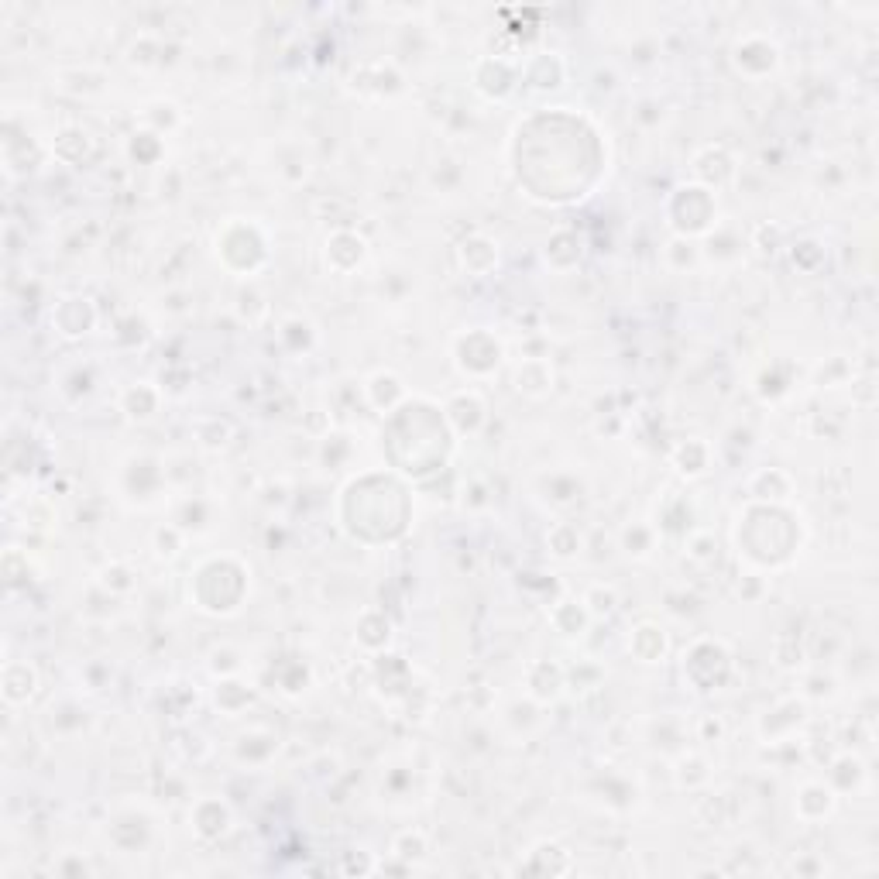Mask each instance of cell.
Returning a JSON list of instances; mask_svg holds the SVG:
<instances>
[{
    "label": "cell",
    "mask_w": 879,
    "mask_h": 879,
    "mask_svg": "<svg viewBox=\"0 0 879 879\" xmlns=\"http://www.w3.org/2000/svg\"><path fill=\"white\" fill-rule=\"evenodd\" d=\"M804 715H807L804 701L787 698V701L776 704L773 711H766V718H763V725H759V732H763V739H766V742H770V735H773V728H776V725H790V732H797V728L804 725Z\"/></svg>",
    "instance_id": "603a6c76"
},
{
    "label": "cell",
    "mask_w": 879,
    "mask_h": 879,
    "mask_svg": "<svg viewBox=\"0 0 879 879\" xmlns=\"http://www.w3.org/2000/svg\"><path fill=\"white\" fill-rule=\"evenodd\" d=\"M354 629H358L354 632L358 643L368 649V653H382V649L388 646V639H392V622H388L385 612H378V608H364Z\"/></svg>",
    "instance_id": "ac0fdd59"
},
{
    "label": "cell",
    "mask_w": 879,
    "mask_h": 879,
    "mask_svg": "<svg viewBox=\"0 0 879 879\" xmlns=\"http://www.w3.org/2000/svg\"><path fill=\"white\" fill-rule=\"evenodd\" d=\"M457 265H461V272L474 275V279H481V275L495 272V265H498V244L492 241V237H485V234L464 237V241L457 244Z\"/></svg>",
    "instance_id": "5b68a950"
},
{
    "label": "cell",
    "mask_w": 879,
    "mask_h": 879,
    "mask_svg": "<svg viewBox=\"0 0 879 879\" xmlns=\"http://www.w3.org/2000/svg\"><path fill=\"white\" fill-rule=\"evenodd\" d=\"M622 546L629 557H649L656 546V526H643V522H632L622 533Z\"/></svg>",
    "instance_id": "f546056e"
},
{
    "label": "cell",
    "mask_w": 879,
    "mask_h": 879,
    "mask_svg": "<svg viewBox=\"0 0 879 879\" xmlns=\"http://www.w3.org/2000/svg\"><path fill=\"white\" fill-rule=\"evenodd\" d=\"M248 701H251V687H244L241 680H234V677L220 680V687H217V708L220 711L237 715L241 708H248Z\"/></svg>",
    "instance_id": "83f0119b"
},
{
    "label": "cell",
    "mask_w": 879,
    "mask_h": 879,
    "mask_svg": "<svg viewBox=\"0 0 879 879\" xmlns=\"http://www.w3.org/2000/svg\"><path fill=\"white\" fill-rule=\"evenodd\" d=\"M708 780H711L708 763H704L701 756H694V752H684V756H680V763H677V783H680V787L698 790Z\"/></svg>",
    "instance_id": "f1b7e54d"
},
{
    "label": "cell",
    "mask_w": 879,
    "mask_h": 879,
    "mask_svg": "<svg viewBox=\"0 0 879 879\" xmlns=\"http://www.w3.org/2000/svg\"><path fill=\"white\" fill-rule=\"evenodd\" d=\"M481 69H488V76L474 73V86H478L481 93H488V97H505V93L512 90V69L505 66L502 59H481L478 62Z\"/></svg>",
    "instance_id": "7402d4cb"
},
{
    "label": "cell",
    "mask_w": 879,
    "mask_h": 879,
    "mask_svg": "<svg viewBox=\"0 0 879 879\" xmlns=\"http://www.w3.org/2000/svg\"><path fill=\"white\" fill-rule=\"evenodd\" d=\"M698 258H701V251H698V244L691 241V237H673V241L667 244V261H670V268L673 272H684V268H694L698 265Z\"/></svg>",
    "instance_id": "1f68e13d"
},
{
    "label": "cell",
    "mask_w": 879,
    "mask_h": 879,
    "mask_svg": "<svg viewBox=\"0 0 879 879\" xmlns=\"http://www.w3.org/2000/svg\"><path fill=\"white\" fill-rule=\"evenodd\" d=\"M687 557L698 564H715L718 560V540L711 533H691L687 536Z\"/></svg>",
    "instance_id": "d6a6232c"
},
{
    "label": "cell",
    "mask_w": 879,
    "mask_h": 879,
    "mask_svg": "<svg viewBox=\"0 0 879 879\" xmlns=\"http://www.w3.org/2000/svg\"><path fill=\"white\" fill-rule=\"evenodd\" d=\"M546 546H550L553 557L570 560V557H577V553L584 550V536H581V529H577L574 522H557V526L546 529Z\"/></svg>",
    "instance_id": "44dd1931"
},
{
    "label": "cell",
    "mask_w": 879,
    "mask_h": 879,
    "mask_svg": "<svg viewBox=\"0 0 879 879\" xmlns=\"http://www.w3.org/2000/svg\"><path fill=\"white\" fill-rule=\"evenodd\" d=\"M838 804V790H831V783H804L801 794H797V818L801 821H825Z\"/></svg>",
    "instance_id": "7c38bea8"
},
{
    "label": "cell",
    "mask_w": 879,
    "mask_h": 879,
    "mask_svg": "<svg viewBox=\"0 0 879 879\" xmlns=\"http://www.w3.org/2000/svg\"><path fill=\"white\" fill-rule=\"evenodd\" d=\"M749 492L759 498V502H783L790 495V474L780 471V467H770V471H759L752 478Z\"/></svg>",
    "instance_id": "cb8c5ba5"
},
{
    "label": "cell",
    "mask_w": 879,
    "mask_h": 879,
    "mask_svg": "<svg viewBox=\"0 0 879 879\" xmlns=\"http://www.w3.org/2000/svg\"><path fill=\"white\" fill-rule=\"evenodd\" d=\"M516 388L522 395H529V399H543V395L553 392V382H557V375H553V364L550 358H522L516 364Z\"/></svg>",
    "instance_id": "8fae6325"
},
{
    "label": "cell",
    "mask_w": 879,
    "mask_h": 879,
    "mask_svg": "<svg viewBox=\"0 0 879 879\" xmlns=\"http://www.w3.org/2000/svg\"><path fill=\"white\" fill-rule=\"evenodd\" d=\"M725 735V722L718 715H701L698 718V739L701 742H718Z\"/></svg>",
    "instance_id": "836d02e7"
},
{
    "label": "cell",
    "mask_w": 879,
    "mask_h": 879,
    "mask_svg": "<svg viewBox=\"0 0 879 879\" xmlns=\"http://www.w3.org/2000/svg\"><path fill=\"white\" fill-rule=\"evenodd\" d=\"M526 83L536 86V90H557V86H564V62H560V55L553 52L536 55L526 66Z\"/></svg>",
    "instance_id": "ffe728a7"
},
{
    "label": "cell",
    "mask_w": 879,
    "mask_h": 879,
    "mask_svg": "<svg viewBox=\"0 0 879 879\" xmlns=\"http://www.w3.org/2000/svg\"><path fill=\"white\" fill-rule=\"evenodd\" d=\"M162 406V392L152 382H134L121 395V413L128 419H152Z\"/></svg>",
    "instance_id": "e0dca14e"
},
{
    "label": "cell",
    "mask_w": 879,
    "mask_h": 879,
    "mask_svg": "<svg viewBox=\"0 0 879 879\" xmlns=\"http://www.w3.org/2000/svg\"><path fill=\"white\" fill-rule=\"evenodd\" d=\"M629 653L636 656L639 663H663L670 653V636L663 625L656 622H639L629 636Z\"/></svg>",
    "instance_id": "ba28073f"
},
{
    "label": "cell",
    "mask_w": 879,
    "mask_h": 879,
    "mask_svg": "<svg viewBox=\"0 0 879 879\" xmlns=\"http://www.w3.org/2000/svg\"><path fill=\"white\" fill-rule=\"evenodd\" d=\"M443 413H447V423L454 426V433H461V437L467 433V437H471V433H478L481 426H485L488 406H485V399H481V392L464 388V392H457L454 399L447 402Z\"/></svg>",
    "instance_id": "277c9868"
},
{
    "label": "cell",
    "mask_w": 879,
    "mask_h": 879,
    "mask_svg": "<svg viewBox=\"0 0 879 879\" xmlns=\"http://www.w3.org/2000/svg\"><path fill=\"white\" fill-rule=\"evenodd\" d=\"M581 601L591 619H608V615L615 612V605H619V591H615L612 584H591Z\"/></svg>",
    "instance_id": "484cf974"
},
{
    "label": "cell",
    "mask_w": 879,
    "mask_h": 879,
    "mask_svg": "<svg viewBox=\"0 0 879 879\" xmlns=\"http://www.w3.org/2000/svg\"><path fill=\"white\" fill-rule=\"evenodd\" d=\"M732 62L735 69H739L742 76H766L776 69V62H780V49H776V42H770L766 35H742L739 42H735L732 49Z\"/></svg>",
    "instance_id": "3957f363"
},
{
    "label": "cell",
    "mask_w": 879,
    "mask_h": 879,
    "mask_svg": "<svg viewBox=\"0 0 879 879\" xmlns=\"http://www.w3.org/2000/svg\"><path fill=\"white\" fill-rule=\"evenodd\" d=\"M454 358L471 378H488L495 375L498 361H502V344L488 330H467L464 337H457Z\"/></svg>",
    "instance_id": "7a4b0ae2"
},
{
    "label": "cell",
    "mask_w": 879,
    "mask_h": 879,
    "mask_svg": "<svg viewBox=\"0 0 879 879\" xmlns=\"http://www.w3.org/2000/svg\"><path fill=\"white\" fill-rule=\"evenodd\" d=\"M38 694V673L31 663L25 660H11L4 667V701L11 704V708H18V704H28L31 698Z\"/></svg>",
    "instance_id": "4fadbf2b"
},
{
    "label": "cell",
    "mask_w": 879,
    "mask_h": 879,
    "mask_svg": "<svg viewBox=\"0 0 879 879\" xmlns=\"http://www.w3.org/2000/svg\"><path fill=\"white\" fill-rule=\"evenodd\" d=\"M364 237L354 234V231H334L327 241V265L330 268H340V258H347V272H354V268L361 265L364 258Z\"/></svg>",
    "instance_id": "d6986e66"
},
{
    "label": "cell",
    "mask_w": 879,
    "mask_h": 879,
    "mask_svg": "<svg viewBox=\"0 0 879 879\" xmlns=\"http://www.w3.org/2000/svg\"><path fill=\"white\" fill-rule=\"evenodd\" d=\"M550 622H553V629H557L560 636L581 639L584 629L591 625V615H588V608H584L581 598H560L557 605L550 608Z\"/></svg>",
    "instance_id": "5bb4252c"
},
{
    "label": "cell",
    "mask_w": 879,
    "mask_h": 879,
    "mask_svg": "<svg viewBox=\"0 0 879 879\" xmlns=\"http://www.w3.org/2000/svg\"><path fill=\"white\" fill-rule=\"evenodd\" d=\"M189 821H193V831L203 842H213L231 825V811H227V804L220 797H200L193 804V811H189Z\"/></svg>",
    "instance_id": "9c48e42d"
},
{
    "label": "cell",
    "mask_w": 879,
    "mask_h": 879,
    "mask_svg": "<svg viewBox=\"0 0 879 879\" xmlns=\"http://www.w3.org/2000/svg\"><path fill=\"white\" fill-rule=\"evenodd\" d=\"M406 385H402V378L395 375V371H375V375L364 382V399H368L371 409H378V413H392L399 402H406Z\"/></svg>",
    "instance_id": "30bf717a"
},
{
    "label": "cell",
    "mask_w": 879,
    "mask_h": 879,
    "mask_svg": "<svg viewBox=\"0 0 879 879\" xmlns=\"http://www.w3.org/2000/svg\"><path fill=\"white\" fill-rule=\"evenodd\" d=\"M670 461L680 474H687V478H701V474H708V467H711V447L701 437L680 440L677 450L670 454Z\"/></svg>",
    "instance_id": "9a60e30c"
},
{
    "label": "cell",
    "mask_w": 879,
    "mask_h": 879,
    "mask_svg": "<svg viewBox=\"0 0 879 879\" xmlns=\"http://www.w3.org/2000/svg\"><path fill=\"white\" fill-rule=\"evenodd\" d=\"M93 323H97V310H93V303H90V299H83V296L62 299V303L52 310V327L59 330L62 337L90 334Z\"/></svg>",
    "instance_id": "8992f818"
},
{
    "label": "cell",
    "mask_w": 879,
    "mask_h": 879,
    "mask_svg": "<svg viewBox=\"0 0 879 879\" xmlns=\"http://www.w3.org/2000/svg\"><path fill=\"white\" fill-rule=\"evenodd\" d=\"M732 158H728V152L722 145H708L704 152L694 155V172H698V179H704L701 186L711 189V186H722V182L732 176Z\"/></svg>",
    "instance_id": "2e32d148"
},
{
    "label": "cell",
    "mask_w": 879,
    "mask_h": 879,
    "mask_svg": "<svg viewBox=\"0 0 879 879\" xmlns=\"http://www.w3.org/2000/svg\"><path fill=\"white\" fill-rule=\"evenodd\" d=\"M560 691H564V667H557V663L550 660H533L526 667V694L529 701L536 704H550L560 698Z\"/></svg>",
    "instance_id": "52a82bcc"
},
{
    "label": "cell",
    "mask_w": 879,
    "mask_h": 879,
    "mask_svg": "<svg viewBox=\"0 0 879 879\" xmlns=\"http://www.w3.org/2000/svg\"><path fill=\"white\" fill-rule=\"evenodd\" d=\"M430 852V842L419 828H406L392 838V855L395 859H406V862H419L423 855Z\"/></svg>",
    "instance_id": "4316f807"
},
{
    "label": "cell",
    "mask_w": 879,
    "mask_h": 879,
    "mask_svg": "<svg viewBox=\"0 0 879 879\" xmlns=\"http://www.w3.org/2000/svg\"><path fill=\"white\" fill-rule=\"evenodd\" d=\"M231 437H234V426L220 416H203L200 423H196V440L207 450H224L227 443H231Z\"/></svg>",
    "instance_id": "d4e9b609"
},
{
    "label": "cell",
    "mask_w": 879,
    "mask_h": 879,
    "mask_svg": "<svg viewBox=\"0 0 879 879\" xmlns=\"http://www.w3.org/2000/svg\"><path fill=\"white\" fill-rule=\"evenodd\" d=\"M138 584V574L128 564H107L100 570V588H107L110 595H128Z\"/></svg>",
    "instance_id": "4dcf8cb0"
},
{
    "label": "cell",
    "mask_w": 879,
    "mask_h": 879,
    "mask_svg": "<svg viewBox=\"0 0 879 879\" xmlns=\"http://www.w3.org/2000/svg\"><path fill=\"white\" fill-rule=\"evenodd\" d=\"M684 210H670V224L680 237H694V234H708L711 224H718V210H715V193L704 189L701 182H691V186H680L673 193V207Z\"/></svg>",
    "instance_id": "6da1fadb"
}]
</instances>
